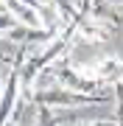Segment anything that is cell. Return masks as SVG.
I'll list each match as a JSON object with an SVG mask.
<instances>
[{
  "instance_id": "cell-1",
  "label": "cell",
  "mask_w": 123,
  "mask_h": 126,
  "mask_svg": "<svg viewBox=\"0 0 123 126\" xmlns=\"http://www.w3.org/2000/svg\"><path fill=\"white\" fill-rule=\"evenodd\" d=\"M31 104L37 107H92V104H109L115 101V93L112 95H84V93H76V90H67V87H34L31 95Z\"/></svg>"
},
{
  "instance_id": "cell-2",
  "label": "cell",
  "mask_w": 123,
  "mask_h": 126,
  "mask_svg": "<svg viewBox=\"0 0 123 126\" xmlns=\"http://www.w3.org/2000/svg\"><path fill=\"white\" fill-rule=\"evenodd\" d=\"M48 76H53V81L59 87H67V90H76V93H84V95H112V87L104 84V81H95L90 76H84L76 64H70L67 59H62L59 64L48 70Z\"/></svg>"
},
{
  "instance_id": "cell-3",
  "label": "cell",
  "mask_w": 123,
  "mask_h": 126,
  "mask_svg": "<svg viewBox=\"0 0 123 126\" xmlns=\"http://www.w3.org/2000/svg\"><path fill=\"white\" fill-rule=\"evenodd\" d=\"M62 31H56V28H31V25H20L14 23L11 28H6L3 31V39L6 42H17V45H48V42H53L56 36Z\"/></svg>"
},
{
  "instance_id": "cell-4",
  "label": "cell",
  "mask_w": 123,
  "mask_h": 126,
  "mask_svg": "<svg viewBox=\"0 0 123 126\" xmlns=\"http://www.w3.org/2000/svg\"><path fill=\"white\" fill-rule=\"evenodd\" d=\"M20 90H23V76H20V67H11L9 76H6V81H3V104H0V109H3V123L11 121L14 109H17V104H20V98H17Z\"/></svg>"
},
{
  "instance_id": "cell-5",
  "label": "cell",
  "mask_w": 123,
  "mask_h": 126,
  "mask_svg": "<svg viewBox=\"0 0 123 126\" xmlns=\"http://www.w3.org/2000/svg\"><path fill=\"white\" fill-rule=\"evenodd\" d=\"M3 11H9L20 25H31V28H50L48 20L42 17L37 9H31L23 0H3Z\"/></svg>"
},
{
  "instance_id": "cell-6",
  "label": "cell",
  "mask_w": 123,
  "mask_h": 126,
  "mask_svg": "<svg viewBox=\"0 0 123 126\" xmlns=\"http://www.w3.org/2000/svg\"><path fill=\"white\" fill-rule=\"evenodd\" d=\"M34 112H37V126H59L56 115L50 112V107H42V104H37V107H34Z\"/></svg>"
},
{
  "instance_id": "cell-7",
  "label": "cell",
  "mask_w": 123,
  "mask_h": 126,
  "mask_svg": "<svg viewBox=\"0 0 123 126\" xmlns=\"http://www.w3.org/2000/svg\"><path fill=\"white\" fill-rule=\"evenodd\" d=\"M112 93H115V107H118L115 109V121L123 123V79L112 84Z\"/></svg>"
},
{
  "instance_id": "cell-8",
  "label": "cell",
  "mask_w": 123,
  "mask_h": 126,
  "mask_svg": "<svg viewBox=\"0 0 123 126\" xmlns=\"http://www.w3.org/2000/svg\"><path fill=\"white\" fill-rule=\"evenodd\" d=\"M112 121H87V123H78V126H109Z\"/></svg>"
},
{
  "instance_id": "cell-9",
  "label": "cell",
  "mask_w": 123,
  "mask_h": 126,
  "mask_svg": "<svg viewBox=\"0 0 123 126\" xmlns=\"http://www.w3.org/2000/svg\"><path fill=\"white\" fill-rule=\"evenodd\" d=\"M3 126H20V121H11V123H3Z\"/></svg>"
},
{
  "instance_id": "cell-10",
  "label": "cell",
  "mask_w": 123,
  "mask_h": 126,
  "mask_svg": "<svg viewBox=\"0 0 123 126\" xmlns=\"http://www.w3.org/2000/svg\"><path fill=\"white\" fill-rule=\"evenodd\" d=\"M109 126H123V123H120V121H112V123H109Z\"/></svg>"
},
{
  "instance_id": "cell-11",
  "label": "cell",
  "mask_w": 123,
  "mask_h": 126,
  "mask_svg": "<svg viewBox=\"0 0 123 126\" xmlns=\"http://www.w3.org/2000/svg\"><path fill=\"white\" fill-rule=\"evenodd\" d=\"M120 79H123V64H120Z\"/></svg>"
}]
</instances>
